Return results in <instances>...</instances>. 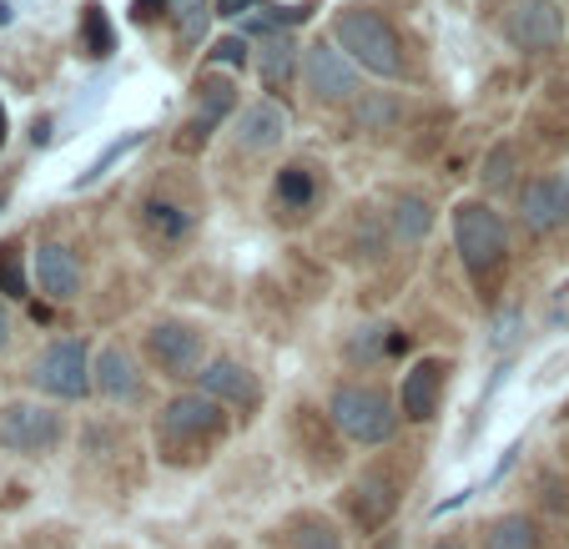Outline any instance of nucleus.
I'll return each instance as SVG.
<instances>
[{
	"mask_svg": "<svg viewBox=\"0 0 569 549\" xmlns=\"http://www.w3.org/2000/svg\"><path fill=\"white\" fill-rule=\"evenodd\" d=\"M227 413L207 393H177L167 409L157 413V449L167 463H197L222 443Z\"/></svg>",
	"mask_w": 569,
	"mask_h": 549,
	"instance_id": "nucleus-1",
	"label": "nucleus"
},
{
	"mask_svg": "<svg viewBox=\"0 0 569 549\" xmlns=\"http://www.w3.org/2000/svg\"><path fill=\"white\" fill-rule=\"evenodd\" d=\"M333 41L348 61L373 71V76H383V81H398V76H403V41H398V31L373 11V6H343V11L333 16Z\"/></svg>",
	"mask_w": 569,
	"mask_h": 549,
	"instance_id": "nucleus-2",
	"label": "nucleus"
},
{
	"mask_svg": "<svg viewBox=\"0 0 569 549\" xmlns=\"http://www.w3.org/2000/svg\"><path fill=\"white\" fill-rule=\"evenodd\" d=\"M453 242H459V258L469 268V278L479 282H495V272L505 268L509 258V232H505V217L495 212L489 202H459L453 207Z\"/></svg>",
	"mask_w": 569,
	"mask_h": 549,
	"instance_id": "nucleus-3",
	"label": "nucleus"
},
{
	"mask_svg": "<svg viewBox=\"0 0 569 549\" xmlns=\"http://www.w3.org/2000/svg\"><path fill=\"white\" fill-rule=\"evenodd\" d=\"M328 419H333L338 433L353 443H388L398 433L393 399L373 383H338L333 403H328Z\"/></svg>",
	"mask_w": 569,
	"mask_h": 549,
	"instance_id": "nucleus-4",
	"label": "nucleus"
},
{
	"mask_svg": "<svg viewBox=\"0 0 569 549\" xmlns=\"http://www.w3.org/2000/svg\"><path fill=\"white\" fill-rule=\"evenodd\" d=\"M31 378L41 393H51V399H87L91 383H97V363H91L81 338H56V343L36 358Z\"/></svg>",
	"mask_w": 569,
	"mask_h": 549,
	"instance_id": "nucleus-5",
	"label": "nucleus"
},
{
	"mask_svg": "<svg viewBox=\"0 0 569 549\" xmlns=\"http://www.w3.org/2000/svg\"><path fill=\"white\" fill-rule=\"evenodd\" d=\"M66 423L46 403H6L0 409V449L6 453H51L61 443Z\"/></svg>",
	"mask_w": 569,
	"mask_h": 549,
	"instance_id": "nucleus-6",
	"label": "nucleus"
},
{
	"mask_svg": "<svg viewBox=\"0 0 569 549\" xmlns=\"http://www.w3.org/2000/svg\"><path fill=\"white\" fill-rule=\"evenodd\" d=\"M147 358L161 368L167 378H202V358H207V338L192 323H151L147 328Z\"/></svg>",
	"mask_w": 569,
	"mask_h": 549,
	"instance_id": "nucleus-7",
	"label": "nucleus"
},
{
	"mask_svg": "<svg viewBox=\"0 0 569 549\" xmlns=\"http://www.w3.org/2000/svg\"><path fill=\"white\" fill-rule=\"evenodd\" d=\"M302 81H308L312 101H328V107L358 97V66L338 46H322V41L308 46V56H302Z\"/></svg>",
	"mask_w": 569,
	"mask_h": 549,
	"instance_id": "nucleus-8",
	"label": "nucleus"
},
{
	"mask_svg": "<svg viewBox=\"0 0 569 549\" xmlns=\"http://www.w3.org/2000/svg\"><path fill=\"white\" fill-rule=\"evenodd\" d=\"M505 36L519 46V51L545 56V51H555L559 36H565V16H559L549 0H519L505 21Z\"/></svg>",
	"mask_w": 569,
	"mask_h": 549,
	"instance_id": "nucleus-9",
	"label": "nucleus"
},
{
	"mask_svg": "<svg viewBox=\"0 0 569 549\" xmlns=\"http://www.w3.org/2000/svg\"><path fill=\"white\" fill-rule=\"evenodd\" d=\"M202 393L217 403H232V409H242V413H258V403H262L258 373H252L248 363H237V358H212V363L202 368Z\"/></svg>",
	"mask_w": 569,
	"mask_h": 549,
	"instance_id": "nucleus-10",
	"label": "nucleus"
},
{
	"mask_svg": "<svg viewBox=\"0 0 569 549\" xmlns=\"http://www.w3.org/2000/svg\"><path fill=\"white\" fill-rule=\"evenodd\" d=\"M232 111H237V91H232V81H222V76H207V81H197V117L182 127L177 147H182V151L207 147V137H212V131L222 127V121L232 117Z\"/></svg>",
	"mask_w": 569,
	"mask_h": 549,
	"instance_id": "nucleus-11",
	"label": "nucleus"
},
{
	"mask_svg": "<svg viewBox=\"0 0 569 549\" xmlns=\"http://www.w3.org/2000/svg\"><path fill=\"white\" fill-rule=\"evenodd\" d=\"M519 222L529 232H555L569 222V182L565 177H539L519 192Z\"/></svg>",
	"mask_w": 569,
	"mask_h": 549,
	"instance_id": "nucleus-12",
	"label": "nucleus"
},
{
	"mask_svg": "<svg viewBox=\"0 0 569 549\" xmlns=\"http://www.w3.org/2000/svg\"><path fill=\"white\" fill-rule=\"evenodd\" d=\"M443 378H449V368H443L439 358H419V363L403 373V388H398V409H403V419L429 423L433 413H439Z\"/></svg>",
	"mask_w": 569,
	"mask_h": 549,
	"instance_id": "nucleus-13",
	"label": "nucleus"
},
{
	"mask_svg": "<svg viewBox=\"0 0 569 549\" xmlns=\"http://www.w3.org/2000/svg\"><path fill=\"white\" fill-rule=\"evenodd\" d=\"M36 282H41L46 298L71 302L81 292V262H76V252L66 242H41L36 248Z\"/></svg>",
	"mask_w": 569,
	"mask_h": 549,
	"instance_id": "nucleus-14",
	"label": "nucleus"
},
{
	"mask_svg": "<svg viewBox=\"0 0 569 549\" xmlns=\"http://www.w3.org/2000/svg\"><path fill=\"white\" fill-rule=\"evenodd\" d=\"M398 509V485L388 475H363L353 489H348V515L363 529H383L388 515Z\"/></svg>",
	"mask_w": 569,
	"mask_h": 549,
	"instance_id": "nucleus-15",
	"label": "nucleus"
},
{
	"mask_svg": "<svg viewBox=\"0 0 569 549\" xmlns=\"http://www.w3.org/2000/svg\"><path fill=\"white\" fill-rule=\"evenodd\" d=\"M232 137L242 151H272L282 137H288V111H282L278 101H252V107L237 117Z\"/></svg>",
	"mask_w": 569,
	"mask_h": 549,
	"instance_id": "nucleus-16",
	"label": "nucleus"
},
{
	"mask_svg": "<svg viewBox=\"0 0 569 549\" xmlns=\"http://www.w3.org/2000/svg\"><path fill=\"white\" fill-rule=\"evenodd\" d=\"M97 388L107 393L111 403H137L141 399V373H137V363H131V353L127 348H101V358H97Z\"/></svg>",
	"mask_w": 569,
	"mask_h": 549,
	"instance_id": "nucleus-17",
	"label": "nucleus"
},
{
	"mask_svg": "<svg viewBox=\"0 0 569 549\" xmlns=\"http://www.w3.org/2000/svg\"><path fill=\"white\" fill-rule=\"evenodd\" d=\"M258 71H262V87H268V91L288 87L292 71H298V46H292V36H268V41H262Z\"/></svg>",
	"mask_w": 569,
	"mask_h": 549,
	"instance_id": "nucleus-18",
	"label": "nucleus"
},
{
	"mask_svg": "<svg viewBox=\"0 0 569 549\" xmlns=\"http://www.w3.org/2000/svg\"><path fill=\"white\" fill-rule=\"evenodd\" d=\"M388 227H393V238H398V242H423V238H429V227H433V207L423 202V197L403 192V197H393Z\"/></svg>",
	"mask_w": 569,
	"mask_h": 549,
	"instance_id": "nucleus-19",
	"label": "nucleus"
},
{
	"mask_svg": "<svg viewBox=\"0 0 569 549\" xmlns=\"http://www.w3.org/2000/svg\"><path fill=\"white\" fill-rule=\"evenodd\" d=\"M212 11H217V0H167V21L177 26V41H182V46L202 41Z\"/></svg>",
	"mask_w": 569,
	"mask_h": 549,
	"instance_id": "nucleus-20",
	"label": "nucleus"
},
{
	"mask_svg": "<svg viewBox=\"0 0 569 549\" xmlns=\"http://www.w3.org/2000/svg\"><path fill=\"white\" fill-rule=\"evenodd\" d=\"M483 549H539V529L529 515H505L489 525L483 535Z\"/></svg>",
	"mask_w": 569,
	"mask_h": 549,
	"instance_id": "nucleus-21",
	"label": "nucleus"
},
{
	"mask_svg": "<svg viewBox=\"0 0 569 549\" xmlns=\"http://www.w3.org/2000/svg\"><path fill=\"white\" fill-rule=\"evenodd\" d=\"M81 51H87L91 61H107V56L117 51L111 21H107V11H101L97 0H91V6H81Z\"/></svg>",
	"mask_w": 569,
	"mask_h": 549,
	"instance_id": "nucleus-22",
	"label": "nucleus"
},
{
	"mask_svg": "<svg viewBox=\"0 0 569 549\" xmlns=\"http://www.w3.org/2000/svg\"><path fill=\"white\" fill-rule=\"evenodd\" d=\"M272 197H278V207H288V212H308L312 197H318L312 172H308V167H282L278 182H272Z\"/></svg>",
	"mask_w": 569,
	"mask_h": 549,
	"instance_id": "nucleus-23",
	"label": "nucleus"
},
{
	"mask_svg": "<svg viewBox=\"0 0 569 549\" xmlns=\"http://www.w3.org/2000/svg\"><path fill=\"white\" fill-rule=\"evenodd\" d=\"M288 549H343V539H338V529L328 525V519L298 515L288 525Z\"/></svg>",
	"mask_w": 569,
	"mask_h": 549,
	"instance_id": "nucleus-24",
	"label": "nucleus"
},
{
	"mask_svg": "<svg viewBox=\"0 0 569 549\" xmlns=\"http://www.w3.org/2000/svg\"><path fill=\"white\" fill-rule=\"evenodd\" d=\"M398 343H409V338L388 333V328H358V338L348 343V358H353V363H373L383 348H398Z\"/></svg>",
	"mask_w": 569,
	"mask_h": 549,
	"instance_id": "nucleus-25",
	"label": "nucleus"
},
{
	"mask_svg": "<svg viewBox=\"0 0 569 549\" xmlns=\"http://www.w3.org/2000/svg\"><path fill=\"white\" fill-rule=\"evenodd\" d=\"M147 222H151V232H161V238H182L187 227H192V217H187L182 207L151 197V202H147Z\"/></svg>",
	"mask_w": 569,
	"mask_h": 549,
	"instance_id": "nucleus-26",
	"label": "nucleus"
},
{
	"mask_svg": "<svg viewBox=\"0 0 569 549\" xmlns=\"http://www.w3.org/2000/svg\"><path fill=\"white\" fill-rule=\"evenodd\" d=\"M0 292H6V298H26V262H21V248H0Z\"/></svg>",
	"mask_w": 569,
	"mask_h": 549,
	"instance_id": "nucleus-27",
	"label": "nucleus"
},
{
	"mask_svg": "<svg viewBox=\"0 0 569 549\" xmlns=\"http://www.w3.org/2000/svg\"><path fill=\"white\" fill-rule=\"evenodd\" d=\"M509 177H515V147H495L483 162V187L499 192V187H509Z\"/></svg>",
	"mask_w": 569,
	"mask_h": 549,
	"instance_id": "nucleus-28",
	"label": "nucleus"
},
{
	"mask_svg": "<svg viewBox=\"0 0 569 549\" xmlns=\"http://www.w3.org/2000/svg\"><path fill=\"white\" fill-rule=\"evenodd\" d=\"M131 147H141V131H131V137H127V141H111V147H107V151H101V162H97V167H91V172H81V182H76V187H87V182H97V177H101V172H107V167H111V162H117V157H127V151H131Z\"/></svg>",
	"mask_w": 569,
	"mask_h": 549,
	"instance_id": "nucleus-29",
	"label": "nucleus"
},
{
	"mask_svg": "<svg viewBox=\"0 0 569 549\" xmlns=\"http://www.w3.org/2000/svg\"><path fill=\"white\" fill-rule=\"evenodd\" d=\"M212 56L222 66H248V41H242V36H227V41H217Z\"/></svg>",
	"mask_w": 569,
	"mask_h": 549,
	"instance_id": "nucleus-30",
	"label": "nucleus"
},
{
	"mask_svg": "<svg viewBox=\"0 0 569 549\" xmlns=\"http://www.w3.org/2000/svg\"><path fill=\"white\" fill-rule=\"evenodd\" d=\"M262 0H217V16H252Z\"/></svg>",
	"mask_w": 569,
	"mask_h": 549,
	"instance_id": "nucleus-31",
	"label": "nucleus"
},
{
	"mask_svg": "<svg viewBox=\"0 0 569 549\" xmlns=\"http://www.w3.org/2000/svg\"><path fill=\"white\" fill-rule=\"evenodd\" d=\"M11 343V318H6V308H0V348Z\"/></svg>",
	"mask_w": 569,
	"mask_h": 549,
	"instance_id": "nucleus-32",
	"label": "nucleus"
},
{
	"mask_svg": "<svg viewBox=\"0 0 569 549\" xmlns=\"http://www.w3.org/2000/svg\"><path fill=\"white\" fill-rule=\"evenodd\" d=\"M439 549H463V539H439Z\"/></svg>",
	"mask_w": 569,
	"mask_h": 549,
	"instance_id": "nucleus-33",
	"label": "nucleus"
},
{
	"mask_svg": "<svg viewBox=\"0 0 569 549\" xmlns=\"http://www.w3.org/2000/svg\"><path fill=\"white\" fill-rule=\"evenodd\" d=\"M0 147H6V107H0Z\"/></svg>",
	"mask_w": 569,
	"mask_h": 549,
	"instance_id": "nucleus-34",
	"label": "nucleus"
}]
</instances>
